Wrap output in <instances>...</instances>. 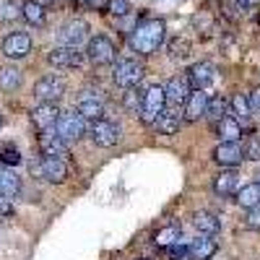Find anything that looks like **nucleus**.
I'll use <instances>...</instances> for the list:
<instances>
[{
  "label": "nucleus",
  "mask_w": 260,
  "mask_h": 260,
  "mask_svg": "<svg viewBox=\"0 0 260 260\" xmlns=\"http://www.w3.org/2000/svg\"><path fill=\"white\" fill-rule=\"evenodd\" d=\"M164 31H167V26L161 18H148L133 29V34H130V47L138 55H154L164 42Z\"/></svg>",
  "instance_id": "nucleus-1"
},
{
  "label": "nucleus",
  "mask_w": 260,
  "mask_h": 260,
  "mask_svg": "<svg viewBox=\"0 0 260 260\" xmlns=\"http://www.w3.org/2000/svg\"><path fill=\"white\" fill-rule=\"evenodd\" d=\"M167 107V94H164V86H148L141 96V120L146 125H154L156 117L164 112Z\"/></svg>",
  "instance_id": "nucleus-2"
},
{
  "label": "nucleus",
  "mask_w": 260,
  "mask_h": 260,
  "mask_svg": "<svg viewBox=\"0 0 260 260\" xmlns=\"http://www.w3.org/2000/svg\"><path fill=\"white\" fill-rule=\"evenodd\" d=\"M143 76H146V68H143L138 60H133V57L120 60V62L115 65V71H112L115 83L122 86V89H136V86L143 81Z\"/></svg>",
  "instance_id": "nucleus-3"
},
{
  "label": "nucleus",
  "mask_w": 260,
  "mask_h": 260,
  "mask_svg": "<svg viewBox=\"0 0 260 260\" xmlns=\"http://www.w3.org/2000/svg\"><path fill=\"white\" fill-rule=\"evenodd\" d=\"M83 130H86V120L73 110V112H60L57 122H55V136L62 138L65 143H71V141H78L83 136Z\"/></svg>",
  "instance_id": "nucleus-4"
},
{
  "label": "nucleus",
  "mask_w": 260,
  "mask_h": 260,
  "mask_svg": "<svg viewBox=\"0 0 260 260\" xmlns=\"http://www.w3.org/2000/svg\"><path fill=\"white\" fill-rule=\"evenodd\" d=\"M76 112L83 117V120H99L102 115H104V94L96 89H86V91H81V96H78V102H76Z\"/></svg>",
  "instance_id": "nucleus-5"
},
{
  "label": "nucleus",
  "mask_w": 260,
  "mask_h": 260,
  "mask_svg": "<svg viewBox=\"0 0 260 260\" xmlns=\"http://www.w3.org/2000/svg\"><path fill=\"white\" fill-rule=\"evenodd\" d=\"M31 172L37 177L47 180V182H62L65 177H68V164H65V159L42 156L37 164H31Z\"/></svg>",
  "instance_id": "nucleus-6"
},
{
  "label": "nucleus",
  "mask_w": 260,
  "mask_h": 260,
  "mask_svg": "<svg viewBox=\"0 0 260 260\" xmlns=\"http://www.w3.org/2000/svg\"><path fill=\"white\" fill-rule=\"evenodd\" d=\"M86 55L94 65H112L117 57V50L112 45V39H107L104 34H96L89 39V47H86Z\"/></svg>",
  "instance_id": "nucleus-7"
},
{
  "label": "nucleus",
  "mask_w": 260,
  "mask_h": 260,
  "mask_svg": "<svg viewBox=\"0 0 260 260\" xmlns=\"http://www.w3.org/2000/svg\"><path fill=\"white\" fill-rule=\"evenodd\" d=\"M62 94H65V81L60 76H45L34 86V96L42 104H55L57 99H62Z\"/></svg>",
  "instance_id": "nucleus-8"
},
{
  "label": "nucleus",
  "mask_w": 260,
  "mask_h": 260,
  "mask_svg": "<svg viewBox=\"0 0 260 260\" xmlns=\"http://www.w3.org/2000/svg\"><path fill=\"white\" fill-rule=\"evenodd\" d=\"M89 136H91V141H94L96 146L110 148V146H115V143L120 141V127H117L115 122H110V120L99 117V120H94V122H91Z\"/></svg>",
  "instance_id": "nucleus-9"
},
{
  "label": "nucleus",
  "mask_w": 260,
  "mask_h": 260,
  "mask_svg": "<svg viewBox=\"0 0 260 260\" xmlns=\"http://www.w3.org/2000/svg\"><path fill=\"white\" fill-rule=\"evenodd\" d=\"M86 37H89V24H86L83 18H71L68 24H62V29H60V42L65 47H78Z\"/></svg>",
  "instance_id": "nucleus-10"
},
{
  "label": "nucleus",
  "mask_w": 260,
  "mask_h": 260,
  "mask_svg": "<svg viewBox=\"0 0 260 260\" xmlns=\"http://www.w3.org/2000/svg\"><path fill=\"white\" fill-rule=\"evenodd\" d=\"M29 52H31V37H29V34L13 31V34H8V37L3 39V55H6V57L18 60V57H26Z\"/></svg>",
  "instance_id": "nucleus-11"
},
{
  "label": "nucleus",
  "mask_w": 260,
  "mask_h": 260,
  "mask_svg": "<svg viewBox=\"0 0 260 260\" xmlns=\"http://www.w3.org/2000/svg\"><path fill=\"white\" fill-rule=\"evenodd\" d=\"M216 78V68L211 62H195L192 68L187 71V83L192 86L195 91H206L208 86L213 83Z\"/></svg>",
  "instance_id": "nucleus-12"
},
{
  "label": "nucleus",
  "mask_w": 260,
  "mask_h": 260,
  "mask_svg": "<svg viewBox=\"0 0 260 260\" xmlns=\"http://www.w3.org/2000/svg\"><path fill=\"white\" fill-rule=\"evenodd\" d=\"M50 62L55 68H78L83 62V52H78V47H55L50 52Z\"/></svg>",
  "instance_id": "nucleus-13"
},
{
  "label": "nucleus",
  "mask_w": 260,
  "mask_h": 260,
  "mask_svg": "<svg viewBox=\"0 0 260 260\" xmlns=\"http://www.w3.org/2000/svg\"><path fill=\"white\" fill-rule=\"evenodd\" d=\"M164 94H167V104H172V107L185 104L187 96H190V83H187V78H180V76L169 78L167 86H164Z\"/></svg>",
  "instance_id": "nucleus-14"
},
{
  "label": "nucleus",
  "mask_w": 260,
  "mask_h": 260,
  "mask_svg": "<svg viewBox=\"0 0 260 260\" xmlns=\"http://www.w3.org/2000/svg\"><path fill=\"white\" fill-rule=\"evenodd\" d=\"M57 117H60V110L55 104H39L37 110L31 112V122H34L37 130H42V133H47L50 127H55Z\"/></svg>",
  "instance_id": "nucleus-15"
},
{
  "label": "nucleus",
  "mask_w": 260,
  "mask_h": 260,
  "mask_svg": "<svg viewBox=\"0 0 260 260\" xmlns=\"http://www.w3.org/2000/svg\"><path fill=\"white\" fill-rule=\"evenodd\" d=\"M208 110V94L206 91H190L185 102V120L187 122H198Z\"/></svg>",
  "instance_id": "nucleus-16"
},
{
  "label": "nucleus",
  "mask_w": 260,
  "mask_h": 260,
  "mask_svg": "<svg viewBox=\"0 0 260 260\" xmlns=\"http://www.w3.org/2000/svg\"><path fill=\"white\" fill-rule=\"evenodd\" d=\"M242 146L240 143H219L213 151V159L219 161L221 167H237L242 164Z\"/></svg>",
  "instance_id": "nucleus-17"
},
{
  "label": "nucleus",
  "mask_w": 260,
  "mask_h": 260,
  "mask_svg": "<svg viewBox=\"0 0 260 260\" xmlns=\"http://www.w3.org/2000/svg\"><path fill=\"white\" fill-rule=\"evenodd\" d=\"M39 148H42V156H55V159L68 156V143H65L62 138H57V136H52V133L39 136Z\"/></svg>",
  "instance_id": "nucleus-18"
},
{
  "label": "nucleus",
  "mask_w": 260,
  "mask_h": 260,
  "mask_svg": "<svg viewBox=\"0 0 260 260\" xmlns=\"http://www.w3.org/2000/svg\"><path fill=\"white\" fill-rule=\"evenodd\" d=\"M216 136L221 138V143H237L240 136H242V125L232 115H226V117H221L219 122H216Z\"/></svg>",
  "instance_id": "nucleus-19"
},
{
  "label": "nucleus",
  "mask_w": 260,
  "mask_h": 260,
  "mask_svg": "<svg viewBox=\"0 0 260 260\" xmlns=\"http://www.w3.org/2000/svg\"><path fill=\"white\" fill-rule=\"evenodd\" d=\"M21 192V180L13 169H8L6 164H0V195L6 198H16Z\"/></svg>",
  "instance_id": "nucleus-20"
},
{
  "label": "nucleus",
  "mask_w": 260,
  "mask_h": 260,
  "mask_svg": "<svg viewBox=\"0 0 260 260\" xmlns=\"http://www.w3.org/2000/svg\"><path fill=\"white\" fill-rule=\"evenodd\" d=\"M21 18H26V24H31V26H45L47 24V11L42 3H37V0H26V3L21 6Z\"/></svg>",
  "instance_id": "nucleus-21"
},
{
  "label": "nucleus",
  "mask_w": 260,
  "mask_h": 260,
  "mask_svg": "<svg viewBox=\"0 0 260 260\" xmlns=\"http://www.w3.org/2000/svg\"><path fill=\"white\" fill-rule=\"evenodd\" d=\"M216 250H219V245H216L211 237H198V240H192L190 247H187L192 260H208V257L216 255Z\"/></svg>",
  "instance_id": "nucleus-22"
},
{
  "label": "nucleus",
  "mask_w": 260,
  "mask_h": 260,
  "mask_svg": "<svg viewBox=\"0 0 260 260\" xmlns=\"http://www.w3.org/2000/svg\"><path fill=\"white\" fill-rule=\"evenodd\" d=\"M192 224H195V229H198L201 234H208V237L221 232V221L216 219L213 213H208V211H198V213H195L192 216Z\"/></svg>",
  "instance_id": "nucleus-23"
},
{
  "label": "nucleus",
  "mask_w": 260,
  "mask_h": 260,
  "mask_svg": "<svg viewBox=\"0 0 260 260\" xmlns=\"http://www.w3.org/2000/svg\"><path fill=\"white\" fill-rule=\"evenodd\" d=\"M237 185H240V175H237V172H221V175L213 180V190L219 195H234Z\"/></svg>",
  "instance_id": "nucleus-24"
},
{
  "label": "nucleus",
  "mask_w": 260,
  "mask_h": 260,
  "mask_svg": "<svg viewBox=\"0 0 260 260\" xmlns=\"http://www.w3.org/2000/svg\"><path fill=\"white\" fill-rule=\"evenodd\" d=\"M21 81H24V76H21L18 68H13V65H8V68H0V91H6V94L16 91L18 86H21Z\"/></svg>",
  "instance_id": "nucleus-25"
},
{
  "label": "nucleus",
  "mask_w": 260,
  "mask_h": 260,
  "mask_svg": "<svg viewBox=\"0 0 260 260\" xmlns=\"http://www.w3.org/2000/svg\"><path fill=\"white\" fill-rule=\"evenodd\" d=\"M180 237H182V229L172 224V226H164V229H159V232H156V237H154V245H156V247L169 250L172 245H177V242H180Z\"/></svg>",
  "instance_id": "nucleus-26"
},
{
  "label": "nucleus",
  "mask_w": 260,
  "mask_h": 260,
  "mask_svg": "<svg viewBox=\"0 0 260 260\" xmlns=\"http://www.w3.org/2000/svg\"><path fill=\"white\" fill-rule=\"evenodd\" d=\"M237 203H240L242 208H255V206H260V185L257 182H250V185H245L240 192H237Z\"/></svg>",
  "instance_id": "nucleus-27"
},
{
  "label": "nucleus",
  "mask_w": 260,
  "mask_h": 260,
  "mask_svg": "<svg viewBox=\"0 0 260 260\" xmlns=\"http://www.w3.org/2000/svg\"><path fill=\"white\" fill-rule=\"evenodd\" d=\"M229 107H232V112H234V120L240 122V125H247L250 122V102H247V96H242V94H234L232 96V102H229Z\"/></svg>",
  "instance_id": "nucleus-28"
},
{
  "label": "nucleus",
  "mask_w": 260,
  "mask_h": 260,
  "mask_svg": "<svg viewBox=\"0 0 260 260\" xmlns=\"http://www.w3.org/2000/svg\"><path fill=\"white\" fill-rule=\"evenodd\" d=\"M156 127H159V133H164V136H175L180 130V115L172 112V110H164L156 117Z\"/></svg>",
  "instance_id": "nucleus-29"
},
{
  "label": "nucleus",
  "mask_w": 260,
  "mask_h": 260,
  "mask_svg": "<svg viewBox=\"0 0 260 260\" xmlns=\"http://www.w3.org/2000/svg\"><path fill=\"white\" fill-rule=\"evenodd\" d=\"M226 110H229V102H226L224 96H208V110H206V115H208L211 120L219 122L221 117H226Z\"/></svg>",
  "instance_id": "nucleus-30"
},
{
  "label": "nucleus",
  "mask_w": 260,
  "mask_h": 260,
  "mask_svg": "<svg viewBox=\"0 0 260 260\" xmlns=\"http://www.w3.org/2000/svg\"><path fill=\"white\" fill-rule=\"evenodd\" d=\"M21 18V6H16L13 0H0V21H16Z\"/></svg>",
  "instance_id": "nucleus-31"
},
{
  "label": "nucleus",
  "mask_w": 260,
  "mask_h": 260,
  "mask_svg": "<svg viewBox=\"0 0 260 260\" xmlns=\"http://www.w3.org/2000/svg\"><path fill=\"white\" fill-rule=\"evenodd\" d=\"M169 52H172V57H175V60H185L187 55H190V42L187 39H172L169 42Z\"/></svg>",
  "instance_id": "nucleus-32"
},
{
  "label": "nucleus",
  "mask_w": 260,
  "mask_h": 260,
  "mask_svg": "<svg viewBox=\"0 0 260 260\" xmlns=\"http://www.w3.org/2000/svg\"><path fill=\"white\" fill-rule=\"evenodd\" d=\"M242 154H245L247 159H252V161H260V136H257V133L247 138V143H245V148H242Z\"/></svg>",
  "instance_id": "nucleus-33"
},
{
  "label": "nucleus",
  "mask_w": 260,
  "mask_h": 260,
  "mask_svg": "<svg viewBox=\"0 0 260 260\" xmlns=\"http://www.w3.org/2000/svg\"><path fill=\"white\" fill-rule=\"evenodd\" d=\"M0 159H3V164L16 167V164L21 161V154H18V148H16V146H3V151H0Z\"/></svg>",
  "instance_id": "nucleus-34"
},
{
  "label": "nucleus",
  "mask_w": 260,
  "mask_h": 260,
  "mask_svg": "<svg viewBox=\"0 0 260 260\" xmlns=\"http://www.w3.org/2000/svg\"><path fill=\"white\" fill-rule=\"evenodd\" d=\"M127 11H130L127 0H110V6H107V13L112 16H127Z\"/></svg>",
  "instance_id": "nucleus-35"
},
{
  "label": "nucleus",
  "mask_w": 260,
  "mask_h": 260,
  "mask_svg": "<svg viewBox=\"0 0 260 260\" xmlns=\"http://www.w3.org/2000/svg\"><path fill=\"white\" fill-rule=\"evenodd\" d=\"M73 3L81 8H91V11H107L110 0H73Z\"/></svg>",
  "instance_id": "nucleus-36"
},
{
  "label": "nucleus",
  "mask_w": 260,
  "mask_h": 260,
  "mask_svg": "<svg viewBox=\"0 0 260 260\" xmlns=\"http://www.w3.org/2000/svg\"><path fill=\"white\" fill-rule=\"evenodd\" d=\"M125 107H127L130 112L141 110V99H138V94H136L133 89H127V96H125Z\"/></svg>",
  "instance_id": "nucleus-37"
},
{
  "label": "nucleus",
  "mask_w": 260,
  "mask_h": 260,
  "mask_svg": "<svg viewBox=\"0 0 260 260\" xmlns=\"http://www.w3.org/2000/svg\"><path fill=\"white\" fill-rule=\"evenodd\" d=\"M247 226H250V229H260V206L250 208V213H247Z\"/></svg>",
  "instance_id": "nucleus-38"
},
{
  "label": "nucleus",
  "mask_w": 260,
  "mask_h": 260,
  "mask_svg": "<svg viewBox=\"0 0 260 260\" xmlns=\"http://www.w3.org/2000/svg\"><path fill=\"white\" fill-rule=\"evenodd\" d=\"M247 102H250V110L260 112V86H255V89L247 94Z\"/></svg>",
  "instance_id": "nucleus-39"
},
{
  "label": "nucleus",
  "mask_w": 260,
  "mask_h": 260,
  "mask_svg": "<svg viewBox=\"0 0 260 260\" xmlns=\"http://www.w3.org/2000/svg\"><path fill=\"white\" fill-rule=\"evenodd\" d=\"M8 213H13L11 198H6V195H0V216H8Z\"/></svg>",
  "instance_id": "nucleus-40"
},
{
  "label": "nucleus",
  "mask_w": 260,
  "mask_h": 260,
  "mask_svg": "<svg viewBox=\"0 0 260 260\" xmlns=\"http://www.w3.org/2000/svg\"><path fill=\"white\" fill-rule=\"evenodd\" d=\"M237 3H240V6H242V11H245V8H255V6L260 3V0H237Z\"/></svg>",
  "instance_id": "nucleus-41"
},
{
  "label": "nucleus",
  "mask_w": 260,
  "mask_h": 260,
  "mask_svg": "<svg viewBox=\"0 0 260 260\" xmlns=\"http://www.w3.org/2000/svg\"><path fill=\"white\" fill-rule=\"evenodd\" d=\"M0 127H3V117H0Z\"/></svg>",
  "instance_id": "nucleus-42"
},
{
  "label": "nucleus",
  "mask_w": 260,
  "mask_h": 260,
  "mask_svg": "<svg viewBox=\"0 0 260 260\" xmlns=\"http://www.w3.org/2000/svg\"><path fill=\"white\" fill-rule=\"evenodd\" d=\"M141 260H148V257H141Z\"/></svg>",
  "instance_id": "nucleus-43"
},
{
  "label": "nucleus",
  "mask_w": 260,
  "mask_h": 260,
  "mask_svg": "<svg viewBox=\"0 0 260 260\" xmlns=\"http://www.w3.org/2000/svg\"><path fill=\"white\" fill-rule=\"evenodd\" d=\"M257 177H260V175H257ZM257 185H260V180H257Z\"/></svg>",
  "instance_id": "nucleus-44"
}]
</instances>
